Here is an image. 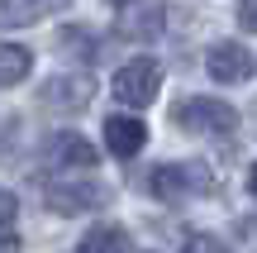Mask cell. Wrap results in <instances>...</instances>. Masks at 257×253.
<instances>
[{"label": "cell", "mask_w": 257, "mask_h": 253, "mask_svg": "<svg viewBox=\"0 0 257 253\" xmlns=\"http://www.w3.org/2000/svg\"><path fill=\"white\" fill-rule=\"evenodd\" d=\"M43 19V0H0V24H34Z\"/></svg>", "instance_id": "11"}, {"label": "cell", "mask_w": 257, "mask_h": 253, "mask_svg": "<svg viewBox=\"0 0 257 253\" xmlns=\"http://www.w3.org/2000/svg\"><path fill=\"white\" fill-rule=\"evenodd\" d=\"M95 96V76L91 72H62V76H48L43 91H38V101L53 105V110H81V105H91Z\"/></svg>", "instance_id": "6"}, {"label": "cell", "mask_w": 257, "mask_h": 253, "mask_svg": "<svg viewBox=\"0 0 257 253\" xmlns=\"http://www.w3.org/2000/svg\"><path fill=\"white\" fill-rule=\"evenodd\" d=\"M176 124L186 134H205V139H229L238 129V110L229 101H214V96H191V101L176 105Z\"/></svg>", "instance_id": "2"}, {"label": "cell", "mask_w": 257, "mask_h": 253, "mask_svg": "<svg viewBox=\"0 0 257 253\" xmlns=\"http://www.w3.org/2000/svg\"><path fill=\"white\" fill-rule=\"evenodd\" d=\"M62 43H67V53H76V57H95L100 48H95V34H86V29H62Z\"/></svg>", "instance_id": "12"}, {"label": "cell", "mask_w": 257, "mask_h": 253, "mask_svg": "<svg viewBox=\"0 0 257 253\" xmlns=\"http://www.w3.org/2000/svg\"><path fill=\"white\" fill-rule=\"evenodd\" d=\"M105 196H110V191H105L91 172H81V177H72V182L57 177V182L43 187V206L53 210V215H86V210H100Z\"/></svg>", "instance_id": "3"}, {"label": "cell", "mask_w": 257, "mask_h": 253, "mask_svg": "<svg viewBox=\"0 0 257 253\" xmlns=\"http://www.w3.org/2000/svg\"><path fill=\"white\" fill-rule=\"evenodd\" d=\"M0 253H19V239L10 234V229H0Z\"/></svg>", "instance_id": "16"}, {"label": "cell", "mask_w": 257, "mask_h": 253, "mask_svg": "<svg viewBox=\"0 0 257 253\" xmlns=\"http://www.w3.org/2000/svg\"><path fill=\"white\" fill-rule=\"evenodd\" d=\"M148 191H153L162 206H186L200 191H210V167L205 162H162V167L148 177Z\"/></svg>", "instance_id": "1"}, {"label": "cell", "mask_w": 257, "mask_h": 253, "mask_svg": "<svg viewBox=\"0 0 257 253\" xmlns=\"http://www.w3.org/2000/svg\"><path fill=\"white\" fill-rule=\"evenodd\" d=\"M181 253H229V244H224L219 234H191L181 244Z\"/></svg>", "instance_id": "13"}, {"label": "cell", "mask_w": 257, "mask_h": 253, "mask_svg": "<svg viewBox=\"0 0 257 253\" xmlns=\"http://www.w3.org/2000/svg\"><path fill=\"white\" fill-rule=\"evenodd\" d=\"M110 5H134V0H110Z\"/></svg>", "instance_id": "18"}, {"label": "cell", "mask_w": 257, "mask_h": 253, "mask_svg": "<svg viewBox=\"0 0 257 253\" xmlns=\"http://www.w3.org/2000/svg\"><path fill=\"white\" fill-rule=\"evenodd\" d=\"M248 191H252V201H257V162H252V172H248Z\"/></svg>", "instance_id": "17"}, {"label": "cell", "mask_w": 257, "mask_h": 253, "mask_svg": "<svg viewBox=\"0 0 257 253\" xmlns=\"http://www.w3.org/2000/svg\"><path fill=\"white\" fill-rule=\"evenodd\" d=\"M205 72L219 86H243L257 72V57L243 43H233V38H219V43H210V53H205Z\"/></svg>", "instance_id": "5"}, {"label": "cell", "mask_w": 257, "mask_h": 253, "mask_svg": "<svg viewBox=\"0 0 257 253\" xmlns=\"http://www.w3.org/2000/svg\"><path fill=\"white\" fill-rule=\"evenodd\" d=\"M48 162H53L57 172H76V177H81V172H91L95 162V148H91V139H81V134H72V129H62V134H53V139H48Z\"/></svg>", "instance_id": "7"}, {"label": "cell", "mask_w": 257, "mask_h": 253, "mask_svg": "<svg viewBox=\"0 0 257 253\" xmlns=\"http://www.w3.org/2000/svg\"><path fill=\"white\" fill-rule=\"evenodd\" d=\"M105 143H110L114 158H134V153L148 143V124L138 120V115H124V110H119V115L105 120Z\"/></svg>", "instance_id": "8"}, {"label": "cell", "mask_w": 257, "mask_h": 253, "mask_svg": "<svg viewBox=\"0 0 257 253\" xmlns=\"http://www.w3.org/2000/svg\"><path fill=\"white\" fill-rule=\"evenodd\" d=\"M29 72H34V53L24 43H0V91L5 86H19Z\"/></svg>", "instance_id": "10"}, {"label": "cell", "mask_w": 257, "mask_h": 253, "mask_svg": "<svg viewBox=\"0 0 257 253\" xmlns=\"http://www.w3.org/2000/svg\"><path fill=\"white\" fill-rule=\"evenodd\" d=\"M157 86H162V67H157L153 57H128L119 72H114L110 91H114V101H119V105L143 110V105L157 101Z\"/></svg>", "instance_id": "4"}, {"label": "cell", "mask_w": 257, "mask_h": 253, "mask_svg": "<svg viewBox=\"0 0 257 253\" xmlns=\"http://www.w3.org/2000/svg\"><path fill=\"white\" fill-rule=\"evenodd\" d=\"M238 24L248 34H257V0H238Z\"/></svg>", "instance_id": "15"}, {"label": "cell", "mask_w": 257, "mask_h": 253, "mask_svg": "<svg viewBox=\"0 0 257 253\" xmlns=\"http://www.w3.org/2000/svg\"><path fill=\"white\" fill-rule=\"evenodd\" d=\"M15 220H19V201H15L10 187H0V229H10Z\"/></svg>", "instance_id": "14"}, {"label": "cell", "mask_w": 257, "mask_h": 253, "mask_svg": "<svg viewBox=\"0 0 257 253\" xmlns=\"http://www.w3.org/2000/svg\"><path fill=\"white\" fill-rule=\"evenodd\" d=\"M76 253H128V234L119 225H91L76 239Z\"/></svg>", "instance_id": "9"}]
</instances>
